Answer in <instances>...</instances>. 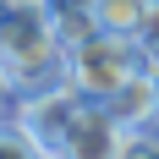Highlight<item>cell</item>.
Instances as JSON below:
<instances>
[{"instance_id": "cell-5", "label": "cell", "mask_w": 159, "mask_h": 159, "mask_svg": "<svg viewBox=\"0 0 159 159\" xmlns=\"http://www.w3.org/2000/svg\"><path fill=\"white\" fill-rule=\"evenodd\" d=\"M88 6H93V16H99L104 33H137L154 0H88Z\"/></svg>"}, {"instance_id": "cell-1", "label": "cell", "mask_w": 159, "mask_h": 159, "mask_svg": "<svg viewBox=\"0 0 159 159\" xmlns=\"http://www.w3.org/2000/svg\"><path fill=\"white\" fill-rule=\"evenodd\" d=\"M137 71H148V55L137 44V33H93L77 49H66V82L82 99H110Z\"/></svg>"}, {"instance_id": "cell-6", "label": "cell", "mask_w": 159, "mask_h": 159, "mask_svg": "<svg viewBox=\"0 0 159 159\" xmlns=\"http://www.w3.org/2000/svg\"><path fill=\"white\" fill-rule=\"evenodd\" d=\"M0 154H39V143L22 132L16 115H0Z\"/></svg>"}, {"instance_id": "cell-2", "label": "cell", "mask_w": 159, "mask_h": 159, "mask_svg": "<svg viewBox=\"0 0 159 159\" xmlns=\"http://www.w3.org/2000/svg\"><path fill=\"white\" fill-rule=\"evenodd\" d=\"M82 93L71 82H49V88H33V93H16V121L28 132L39 154H66V132H71V115H77Z\"/></svg>"}, {"instance_id": "cell-8", "label": "cell", "mask_w": 159, "mask_h": 159, "mask_svg": "<svg viewBox=\"0 0 159 159\" xmlns=\"http://www.w3.org/2000/svg\"><path fill=\"white\" fill-rule=\"evenodd\" d=\"M6 99H16V93H11V82H6V66H0V104Z\"/></svg>"}, {"instance_id": "cell-7", "label": "cell", "mask_w": 159, "mask_h": 159, "mask_svg": "<svg viewBox=\"0 0 159 159\" xmlns=\"http://www.w3.org/2000/svg\"><path fill=\"white\" fill-rule=\"evenodd\" d=\"M137 44H143L148 66H159V0L148 6V16H143V28H137Z\"/></svg>"}, {"instance_id": "cell-9", "label": "cell", "mask_w": 159, "mask_h": 159, "mask_svg": "<svg viewBox=\"0 0 159 159\" xmlns=\"http://www.w3.org/2000/svg\"><path fill=\"white\" fill-rule=\"evenodd\" d=\"M148 77H154V93H159V66H148Z\"/></svg>"}, {"instance_id": "cell-3", "label": "cell", "mask_w": 159, "mask_h": 159, "mask_svg": "<svg viewBox=\"0 0 159 159\" xmlns=\"http://www.w3.org/2000/svg\"><path fill=\"white\" fill-rule=\"evenodd\" d=\"M121 143H126V126L110 115L104 99H82L77 115H71V132H66V154L77 159H121Z\"/></svg>"}, {"instance_id": "cell-4", "label": "cell", "mask_w": 159, "mask_h": 159, "mask_svg": "<svg viewBox=\"0 0 159 159\" xmlns=\"http://www.w3.org/2000/svg\"><path fill=\"white\" fill-rule=\"evenodd\" d=\"M104 104H110V115L121 126H148V121H159V93H154V77H148V71L126 77Z\"/></svg>"}]
</instances>
